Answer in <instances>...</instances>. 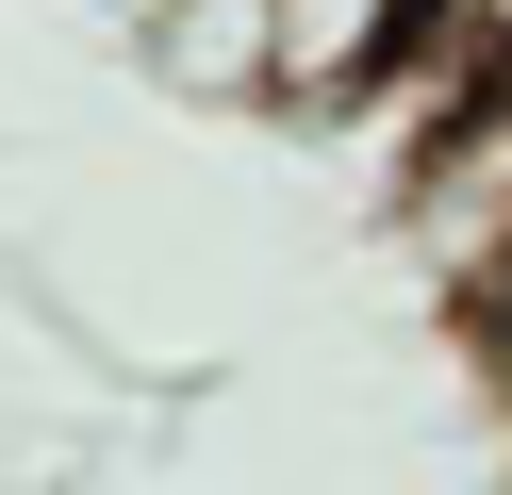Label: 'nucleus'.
<instances>
[{"label": "nucleus", "instance_id": "nucleus-1", "mask_svg": "<svg viewBox=\"0 0 512 495\" xmlns=\"http://www.w3.org/2000/svg\"><path fill=\"white\" fill-rule=\"evenodd\" d=\"M446 0H265V83L281 99H364V83H413Z\"/></svg>", "mask_w": 512, "mask_h": 495}, {"label": "nucleus", "instance_id": "nucleus-2", "mask_svg": "<svg viewBox=\"0 0 512 495\" xmlns=\"http://www.w3.org/2000/svg\"><path fill=\"white\" fill-rule=\"evenodd\" d=\"M413 83H430L446 116L512 99V0H446V17H430V50H413Z\"/></svg>", "mask_w": 512, "mask_h": 495}]
</instances>
